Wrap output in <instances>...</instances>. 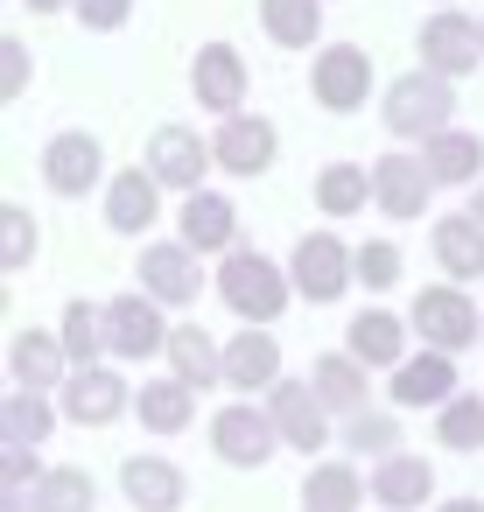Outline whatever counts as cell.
<instances>
[{
    "label": "cell",
    "instance_id": "1",
    "mask_svg": "<svg viewBox=\"0 0 484 512\" xmlns=\"http://www.w3.org/2000/svg\"><path fill=\"white\" fill-rule=\"evenodd\" d=\"M288 274L267 260V253H246V246H232L225 253V267H218V295H225V309H239L246 323H274L281 309H288Z\"/></svg>",
    "mask_w": 484,
    "mask_h": 512
},
{
    "label": "cell",
    "instance_id": "2",
    "mask_svg": "<svg viewBox=\"0 0 484 512\" xmlns=\"http://www.w3.org/2000/svg\"><path fill=\"white\" fill-rule=\"evenodd\" d=\"M449 113H456V92L435 71H407L386 85V134H400V141H435L449 127Z\"/></svg>",
    "mask_w": 484,
    "mask_h": 512
},
{
    "label": "cell",
    "instance_id": "3",
    "mask_svg": "<svg viewBox=\"0 0 484 512\" xmlns=\"http://www.w3.org/2000/svg\"><path fill=\"white\" fill-rule=\"evenodd\" d=\"M288 281L309 295V302H337L351 281H358V253L337 239V232H309L288 260Z\"/></svg>",
    "mask_w": 484,
    "mask_h": 512
},
{
    "label": "cell",
    "instance_id": "4",
    "mask_svg": "<svg viewBox=\"0 0 484 512\" xmlns=\"http://www.w3.org/2000/svg\"><path fill=\"white\" fill-rule=\"evenodd\" d=\"M477 57H484V22H470L456 8H442V15L421 22V71L463 78V71H477Z\"/></svg>",
    "mask_w": 484,
    "mask_h": 512
},
{
    "label": "cell",
    "instance_id": "5",
    "mask_svg": "<svg viewBox=\"0 0 484 512\" xmlns=\"http://www.w3.org/2000/svg\"><path fill=\"white\" fill-rule=\"evenodd\" d=\"M211 449L225 456V463H239V470H260L274 449H281V428H274V414L267 407H218L211 414Z\"/></svg>",
    "mask_w": 484,
    "mask_h": 512
},
{
    "label": "cell",
    "instance_id": "6",
    "mask_svg": "<svg viewBox=\"0 0 484 512\" xmlns=\"http://www.w3.org/2000/svg\"><path fill=\"white\" fill-rule=\"evenodd\" d=\"M309 85H316V106H330V113H358L365 92H372V57H365L358 43H330V50H316Z\"/></svg>",
    "mask_w": 484,
    "mask_h": 512
},
{
    "label": "cell",
    "instance_id": "7",
    "mask_svg": "<svg viewBox=\"0 0 484 512\" xmlns=\"http://www.w3.org/2000/svg\"><path fill=\"white\" fill-rule=\"evenodd\" d=\"M106 351H113V358H155V351H169L162 302H155V295H120V302H106Z\"/></svg>",
    "mask_w": 484,
    "mask_h": 512
},
{
    "label": "cell",
    "instance_id": "8",
    "mask_svg": "<svg viewBox=\"0 0 484 512\" xmlns=\"http://www.w3.org/2000/svg\"><path fill=\"white\" fill-rule=\"evenodd\" d=\"M267 414H274V428H281V442L288 449H302V456H316L323 442H330V407H323V393L316 386H302V379H281V386H267Z\"/></svg>",
    "mask_w": 484,
    "mask_h": 512
},
{
    "label": "cell",
    "instance_id": "9",
    "mask_svg": "<svg viewBox=\"0 0 484 512\" xmlns=\"http://www.w3.org/2000/svg\"><path fill=\"white\" fill-rule=\"evenodd\" d=\"M190 92H197L204 113L232 120V113L246 106V57H239L232 43H204L197 64H190Z\"/></svg>",
    "mask_w": 484,
    "mask_h": 512
},
{
    "label": "cell",
    "instance_id": "10",
    "mask_svg": "<svg viewBox=\"0 0 484 512\" xmlns=\"http://www.w3.org/2000/svg\"><path fill=\"white\" fill-rule=\"evenodd\" d=\"M428 190H435V176H428V162L421 155H379L372 162V204L386 211V218H421L428 211Z\"/></svg>",
    "mask_w": 484,
    "mask_h": 512
},
{
    "label": "cell",
    "instance_id": "11",
    "mask_svg": "<svg viewBox=\"0 0 484 512\" xmlns=\"http://www.w3.org/2000/svg\"><path fill=\"white\" fill-rule=\"evenodd\" d=\"M204 288V267H197V246H141V295H155L162 309H183L197 302Z\"/></svg>",
    "mask_w": 484,
    "mask_h": 512
},
{
    "label": "cell",
    "instance_id": "12",
    "mask_svg": "<svg viewBox=\"0 0 484 512\" xmlns=\"http://www.w3.org/2000/svg\"><path fill=\"white\" fill-rule=\"evenodd\" d=\"M414 330H421V344H435V351H463L470 337H477V309L463 302V288H421L414 295V316H407Z\"/></svg>",
    "mask_w": 484,
    "mask_h": 512
},
{
    "label": "cell",
    "instance_id": "13",
    "mask_svg": "<svg viewBox=\"0 0 484 512\" xmlns=\"http://www.w3.org/2000/svg\"><path fill=\"white\" fill-rule=\"evenodd\" d=\"M274 148H281V134H274V120H260V113H232V120L218 127V141H211L218 169H232V176H267V169H274Z\"/></svg>",
    "mask_w": 484,
    "mask_h": 512
},
{
    "label": "cell",
    "instance_id": "14",
    "mask_svg": "<svg viewBox=\"0 0 484 512\" xmlns=\"http://www.w3.org/2000/svg\"><path fill=\"white\" fill-rule=\"evenodd\" d=\"M218 155L190 134V127H155V141H148V169H155V183L162 190H204V169H211Z\"/></svg>",
    "mask_w": 484,
    "mask_h": 512
},
{
    "label": "cell",
    "instance_id": "15",
    "mask_svg": "<svg viewBox=\"0 0 484 512\" xmlns=\"http://www.w3.org/2000/svg\"><path fill=\"white\" fill-rule=\"evenodd\" d=\"M99 176H106V148L92 141V134H57L50 148H43V183L57 190V197H85V190H99Z\"/></svg>",
    "mask_w": 484,
    "mask_h": 512
},
{
    "label": "cell",
    "instance_id": "16",
    "mask_svg": "<svg viewBox=\"0 0 484 512\" xmlns=\"http://www.w3.org/2000/svg\"><path fill=\"white\" fill-rule=\"evenodd\" d=\"M127 379L113 372V365H85V372H71L64 379V414L71 421H85V428H106V421H120L127 414Z\"/></svg>",
    "mask_w": 484,
    "mask_h": 512
},
{
    "label": "cell",
    "instance_id": "17",
    "mask_svg": "<svg viewBox=\"0 0 484 512\" xmlns=\"http://www.w3.org/2000/svg\"><path fill=\"white\" fill-rule=\"evenodd\" d=\"M8 372H15V386H29V393H50V386L71 379L78 365H71L64 337H50V330H15V337H8Z\"/></svg>",
    "mask_w": 484,
    "mask_h": 512
},
{
    "label": "cell",
    "instance_id": "18",
    "mask_svg": "<svg viewBox=\"0 0 484 512\" xmlns=\"http://www.w3.org/2000/svg\"><path fill=\"white\" fill-rule=\"evenodd\" d=\"M162 218V183H155V169H120L113 183H106V225L113 232H148Z\"/></svg>",
    "mask_w": 484,
    "mask_h": 512
},
{
    "label": "cell",
    "instance_id": "19",
    "mask_svg": "<svg viewBox=\"0 0 484 512\" xmlns=\"http://www.w3.org/2000/svg\"><path fill=\"white\" fill-rule=\"evenodd\" d=\"M176 232H183V246H197V253H232V239H239V211H232L218 190H190L183 211H176Z\"/></svg>",
    "mask_w": 484,
    "mask_h": 512
},
{
    "label": "cell",
    "instance_id": "20",
    "mask_svg": "<svg viewBox=\"0 0 484 512\" xmlns=\"http://www.w3.org/2000/svg\"><path fill=\"white\" fill-rule=\"evenodd\" d=\"M435 400H456V358L449 351L400 358L393 365V407H435Z\"/></svg>",
    "mask_w": 484,
    "mask_h": 512
},
{
    "label": "cell",
    "instance_id": "21",
    "mask_svg": "<svg viewBox=\"0 0 484 512\" xmlns=\"http://www.w3.org/2000/svg\"><path fill=\"white\" fill-rule=\"evenodd\" d=\"M120 491H127V505H141V512H176V505H183V470H176L169 456H127V463H120Z\"/></svg>",
    "mask_w": 484,
    "mask_h": 512
},
{
    "label": "cell",
    "instance_id": "22",
    "mask_svg": "<svg viewBox=\"0 0 484 512\" xmlns=\"http://www.w3.org/2000/svg\"><path fill=\"white\" fill-rule=\"evenodd\" d=\"M435 260L449 281H477L484 274V218L477 211H456V218H435Z\"/></svg>",
    "mask_w": 484,
    "mask_h": 512
},
{
    "label": "cell",
    "instance_id": "23",
    "mask_svg": "<svg viewBox=\"0 0 484 512\" xmlns=\"http://www.w3.org/2000/svg\"><path fill=\"white\" fill-rule=\"evenodd\" d=\"M225 379L232 386H281V344L267 337V323H246L232 344H225Z\"/></svg>",
    "mask_w": 484,
    "mask_h": 512
},
{
    "label": "cell",
    "instance_id": "24",
    "mask_svg": "<svg viewBox=\"0 0 484 512\" xmlns=\"http://www.w3.org/2000/svg\"><path fill=\"white\" fill-rule=\"evenodd\" d=\"M169 372H176L183 386H197V393H204V386H218V379H225V351H218L197 323H176V330H169Z\"/></svg>",
    "mask_w": 484,
    "mask_h": 512
},
{
    "label": "cell",
    "instance_id": "25",
    "mask_svg": "<svg viewBox=\"0 0 484 512\" xmlns=\"http://www.w3.org/2000/svg\"><path fill=\"white\" fill-rule=\"evenodd\" d=\"M309 386L323 393L330 414H365V358H351V351H323L316 372H309Z\"/></svg>",
    "mask_w": 484,
    "mask_h": 512
},
{
    "label": "cell",
    "instance_id": "26",
    "mask_svg": "<svg viewBox=\"0 0 484 512\" xmlns=\"http://www.w3.org/2000/svg\"><path fill=\"white\" fill-rule=\"evenodd\" d=\"M435 491V470L421 463V456H379V470H372V498L386 505V512H407V505H421Z\"/></svg>",
    "mask_w": 484,
    "mask_h": 512
},
{
    "label": "cell",
    "instance_id": "27",
    "mask_svg": "<svg viewBox=\"0 0 484 512\" xmlns=\"http://www.w3.org/2000/svg\"><path fill=\"white\" fill-rule=\"evenodd\" d=\"M421 162H428V176H435V183H477V169H484V141H477V134L442 127L435 141H421Z\"/></svg>",
    "mask_w": 484,
    "mask_h": 512
},
{
    "label": "cell",
    "instance_id": "28",
    "mask_svg": "<svg viewBox=\"0 0 484 512\" xmlns=\"http://www.w3.org/2000/svg\"><path fill=\"white\" fill-rule=\"evenodd\" d=\"M344 351H351V358H365V365H400V358H407V330H400V316L365 309V316H351Z\"/></svg>",
    "mask_w": 484,
    "mask_h": 512
},
{
    "label": "cell",
    "instance_id": "29",
    "mask_svg": "<svg viewBox=\"0 0 484 512\" xmlns=\"http://www.w3.org/2000/svg\"><path fill=\"white\" fill-rule=\"evenodd\" d=\"M365 484H372V477H358L351 463H316V470L302 477V512H358Z\"/></svg>",
    "mask_w": 484,
    "mask_h": 512
},
{
    "label": "cell",
    "instance_id": "30",
    "mask_svg": "<svg viewBox=\"0 0 484 512\" xmlns=\"http://www.w3.org/2000/svg\"><path fill=\"white\" fill-rule=\"evenodd\" d=\"M92 505H99V484L71 463L36 470V484H29V512H92Z\"/></svg>",
    "mask_w": 484,
    "mask_h": 512
},
{
    "label": "cell",
    "instance_id": "31",
    "mask_svg": "<svg viewBox=\"0 0 484 512\" xmlns=\"http://www.w3.org/2000/svg\"><path fill=\"white\" fill-rule=\"evenodd\" d=\"M260 22L281 50H309L323 29V0H260Z\"/></svg>",
    "mask_w": 484,
    "mask_h": 512
},
{
    "label": "cell",
    "instance_id": "32",
    "mask_svg": "<svg viewBox=\"0 0 484 512\" xmlns=\"http://www.w3.org/2000/svg\"><path fill=\"white\" fill-rule=\"evenodd\" d=\"M190 393H197V386H183V379H148V386L134 393V407H141V421H148L155 435H176V428H190Z\"/></svg>",
    "mask_w": 484,
    "mask_h": 512
},
{
    "label": "cell",
    "instance_id": "33",
    "mask_svg": "<svg viewBox=\"0 0 484 512\" xmlns=\"http://www.w3.org/2000/svg\"><path fill=\"white\" fill-rule=\"evenodd\" d=\"M365 197H372V169H358V162H330V169L316 176V204H323L330 218L365 211Z\"/></svg>",
    "mask_w": 484,
    "mask_h": 512
},
{
    "label": "cell",
    "instance_id": "34",
    "mask_svg": "<svg viewBox=\"0 0 484 512\" xmlns=\"http://www.w3.org/2000/svg\"><path fill=\"white\" fill-rule=\"evenodd\" d=\"M57 337H64V351H71V365H78V372H85V365H99V351H106V309H92V302L78 295V302L64 309V330H57Z\"/></svg>",
    "mask_w": 484,
    "mask_h": 512
},
{
    "label": "cell",
    "instance_id": "35",
    "mask_svg": "<svg viewBox=\"0 0 484 512\" xmlns=\"http://www.w3.org/2000/svg\"><path fill=\"white\" fill-rule=\"evenodd\" d=\"M435 442L442 449H484V393H456L435 414Z\"/></svg>",
    "mask_w": 484,
    "mask_h": 512
},
{
    "label": "cell",
    "instance_id": "36",
    "mask_svg": "<svg viewBox=\"0 0 484 512\" xmlns=\"http://www.w3.org/2000/svg\"><path fill=\"white\" fill-rule=\"evenodd\" d=\"M50 428H57V414L43 407V393L15 386V393H8V407H0V435H8V442H43Z\"/></svg>",
    "mask_w": 484,
    "mask_h": 512
},
{
    "label": "cell",
    "instance_id": "37",
    "mask_svg": "<svg viewBox=\"0 0 484 512\" xmlns=\"http://www.w3.org/2000/svg\"><path fill=\"white\" fill-rule=\"evenodd\" d=\"M29 260H36V218L22 204H8V211H0V267L22 274Z\"/></svg>",
    "mask_w": 484,
    "mask_h": 512
},
{
    "label": "cell",
    "instance_id": "38",
    "mask_svg": "<svg viewBox=\"0 0 484 512\" xmlns=\"http://www.w3.org/2000/svg\"><path fill=\"white\" fill-rule=\"evenodd\" d=\"M344 442L365 449V456H393V449H400V421H393V414H351V421H344Z\"/></svg>",
    "mask_w": 484,
    "mask_h": 512
},
{
    "label": "cell",
    "instance_id": "39",
    "mask_svg": "<svg viewBox=\"0 0 484 512\" xmlns=\"http://www.w3.org/2000/svg\"><path fill=\"white\" fill-rule=\"evenodd\" d=\"M358 281L365 288H393L400 281V246L393 239H365L358 246Z\"/></svg>",
    "mask_w": 484,
    "mask_h": 512
},
{
    "label": "cell",
    "instance_id": "40",
    "mask_svg": "<svg viewBox=\"0 0 484 512\" xmlns=\"http://www.w3.org/2000/svg\"><path fill=\"white\" fill-rule=\"evenodd\" d=\"M127 15H134V0H78V22H85V29H99V36H113Z\"/></svg>",
    "mask_w": 484,
    "mask_h": 512
},
{
    "label": "cell",
    "instance_id": "41",
    "mask_svg": "<svg viewBox=\"0 0 484 512\" xmlns=\"http://www.w3.org/2000/svg\"><path fill=\"white\" fill-rule=\"evenodd\" d=\"M29 470H36V442H8V449H0V491H22Z\"/></svg>",
    "mask_w": 484,
    "mask_h": 512
},
{
    "label": "cell",
    "instance_id": "42",
    "mask_svg": "<svg viewBox=\"0 0 484 512\" xmlns=\"http://www.w3.org/2000/svg\"><path fill=\"white\" fill-rule=\"evenodd\" d=\"M22 85H29V50L8 36V43H0V92H8V99H22Z\"/></svg>",
    "mask_w": 484,
    "mask_h": 512
},
{
    "label": "cell",
    "instance_id": "43",
    "mask_svg": "<svg viewBox=\"0 0 484 512\" xmlns=\"http://www.w3.org/2000/svg\"><path fill=\"white\" fill-rule=\"evenodd\" d=\"M36 15H57V8H78V0H29Z\"/></svg>",
    "mask_w": 484,
    "mask_h": 512
},
{
    "label": "cell",
    "instance_id": "44",
    "mask_svg": "<svg viewBox=\"0 0 484 512\" xmlns=\"http://www.w3.org/2000/svg\"><path fill=\"white\" fill-rule=\"evenodd\" d=\"M442 512H484V505H477V498H449Z\"/></svg>",
    "mask_w": 484,
    "mask_h": 512
},
{
    "label": "cell",
    "instance_id": "45",
    "mask_svg": "<svg viewBox=\"0 0 484 512\" xmlns=\"http://www.w3.org/2000/svg\"><path fill=\"white\" fill-rule=\"evenodd\" d=\"M0 512H22V491H8V505H0Z\"/></svg>",
    "mask_w": 484,
    "mask_h": 512
},
{
    "label": "cell",
    "instance_id": "46",
    "mask_svg": "<svg viewBox=\"0 0 484 512\" xmlns=\"http://www.w3.org/2000/svg\"><path fill=\"white\" fill-rule=\"evenodd\" d=\"M470 211H477V218H484V183H477V197H470Z\"/></svg>",
    "mask_w": 484,
    "mask_h": 512
}]
</instances>
